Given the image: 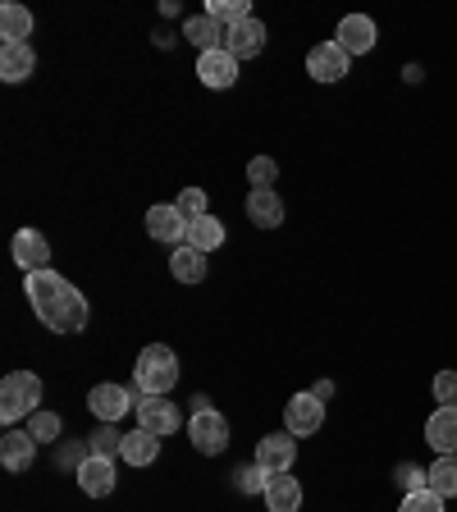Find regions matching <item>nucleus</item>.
Wrapping results in <instances>:
<instances>
[{"label": "nucleus", "mask_w": 457, "mask_h": 512, "mask_svg": "<svg viewBox=\"0 0 457 512\" xmlns=\"http://www.w3.org/2000/svg\"><path fill=\"white\" fill-rule=\"evenodd\" d=\"M284 426L288 435H316L320 426H325V398L320 394H293L284 407Z\"/></svg>", "instance_id": "obj_7"}, {"label": "nucleus", "mask_w": 457, "mask_h": 512, "mask_svg": "<svg viewBox=\"0 0 457 512\" xmlns=\"http://www.w3.org/2000/svg\"><path fill=\"white\" fill-rule=\"evenodd\" d=\"M119 458H124L128 467H151V462L160 458V435H151V430H128Z\"/></svg>", "instance_id": "obj_23"}, {"label": "nucleus", "mask_w": 457, "mask_h": 512, "mask_svg": "<svg viewBox=\"0 0 457 512\" xmlns=\"http://www.w3.org/2000/svg\"><path fill=\"white\" fill-rule=\"evenodd\" d=\"M28 435L37 439V444H55V439H60V416L55 412H32L28 416Z\"/></svg>", "instance_id": "obj_30"}, {"label": "nucleus", "mask_w": 457, "mask_h": 512, "mask_svg": "<svg viewBox=\"0 0 457 512\" xmlns=\"http://www.w3.org/2000/svg\"><path fill=\"white\" fill-rule=\"evenodd\" d=\"M183 37H188L192 46H197V55H206V51H220V46H224V28H220V23H215L206 10L197 14V19H188V23H183Z\"/></svg>", "instance_id": "obj_24"}, {"label": "nucleus", "mask_w": 457, "mask_h": 512, "mask_svg": "<svg viewBox=\"0 0 457 512\" xmlns=\"http://www.w3.org/2000/svg\"><path fill=\"white\" fill-rule=\"evenodd\" d=\"M435 398H439V407H457V371L435 375Z\"/></svg>", "instance_id": "obj_35"}, {"label": "nucleus", "mask_w": 457, "mask_h": 512, "mask_svg": "<svg viewBox=\"0 0 457 512\" xmlns=\"http://www.w3.org/2000/svg\"><path fill=\"white\" fill-rule=\"evenodd\" d=\"M0 37H5V46H19L32 37V10H23L19 0H5L0 5Z\"/></svg>", "instance_id": "obj_22"}, {"label": "nucleus", "mask_w": 457, "mask_h": 512, "mask_svg": "<svg viewBox=\"0 0 457 512\" xmlns=\"http://www.w3.org/2000/svg\"><path fill=\"white\" fill-rule=\"evenodd\" d=\"M188 243L202 247V252L211 256L215 247H224V224L215 220V215H202V220H192V224H188Z\"/></svg>", "instance_id": "obj_26"}, {"label": "nucleus", "mask_w": 457, "mask_h": 512, "mask_svg": "<svg viewBox=\"0 0 457 512\" xmlns=\"http://www.w3.org/2000/svg\"><path fill=\"white\" fill-rule=\"evenodd\" d=\"M78 485H83L87 499H106V494H115V458H87L83 467H78Z\"/></svg>", "instance_id": "obj_15"}, {"label": "nucleus", "mask_w": 457, "mask_h": 512, "mask_svg": "<svg viewBox=\"0 0 457 512\" xmlns=\"http://www.w3.org/2000/svg\"><path fill=\"white\" fill-rule=\"evenodd\" d=\"M183 426L179 407L170 398H138V430H151V435H174Z\"/></svg>", "instance_id": "obj_12"}, {"label": "nucleus", "mask_w": 457, "mask_h": 512, "mask_svg": "<svg viewBox=\"0 0 457 512\" xmlns=\"http://www.w3.org/2000/svg\"><path fill=\"white\" fill-rule=\"evenodd\" d=\"M307 74L316 78V83H339V78L348 74V55H343L334 42L311 46V55H307Z\"/></svg>", "instance_id": "obj_14"}, {"label": "nucleus", "mask_w": 457, "mask_h": 512, "mask_svg": "<svg viewBox=\"0 0 457 512\" xmlns=\"http://www.w3.org/2000/svg\"><path fill=\"white\" fill-rule=\"evenodd\" d=\"M87 453H96V458H119V453H124V435H119L110 421H101V426L87 435Z\"/></svg>", "instance_id": "obj_27"}, {"label": "nucleus", "mask_w": 457, "mask_h": 512, "mask_svg": "<svg viewBox=\"0 0 457 512\" xmlns=\"http://www.w3.org/2000/svg\"><path fill=\"white\" fill-rule=\"evenodd\" d=\"M266 37H270L266 23H261V19L252 14V19L234 23V28H224V51L234 55L238 64H243V60H256V55L266 51Z\"/></svg>", "instance_id": "obj_8"}, {"label": "nucleus", "mask_w": 457, "mask_h": 512, "mask_svg": "<svg viewBox=\"0 0 457 512\" xmlns=\"http://www.w3.org/2000/svg\"><path fill=\"white\" fill-rule=\"evenodd\" d=\"M234 485H238L243 494H266L270 471H266V467H256V462H252V467H238V471H234Z\"/></svg>", "instance_id": "obj_32"}, {"label": "nucleus", "mask_w": 457, "mask_h": 512, "mask_svg": "<svg viewBox=\"0 0 457 512\" xmlns=\"http://www.w3.org/2000/svg\"><path fill=\"white\" fill-rule=\"evenodd\" d=\"M430 490L439 499H457V453H444V458L430 462Z\"/></svg>", "instance_id": "obj_25"}, {"label": "nucleus", "mask_w": 457, "mask_h": 512, "mask_svg": "<svg viewBox=\"0 0 457 512\" xmlns=\"http://www.w3.org/2000/svg\"><path fill=\"white\" fill-rule=\"evenodd\" d=\"M174 206H179V211L188 215V224H192V220H202V215H211V202H206V192H202V188H183V192H179V202H174Z\"/></svg>", "instance_id": "obj_33"}, {"label": "nucleus", "mask_w": 457, "mask_h": 512, "mask_svg": "<svg viewBox=\"0 0 457 512\" xmlns=\"http://www.w3.org/2000/svg\"><path fill=\"white\" fill-rule=\"evenodd\" d=\"M293 462H298V435H266L256 444V467H266L270 476L293 471Z\"/></svg>", "instance_id": "obj_11"}, {"label": "nucleus", "mask_w": 457, "mask_h": 512, "mask_svg": "<svg viewBox=\"0 0 457 512\" xmlns=\"http://www.w3.org/2000/svg\"><path fill=\"white\" fill-rule=\"evenodd\" d=\"M87 458H92V453H83V448H74V444H60V448H55V462H60V467H64V462H69V467L78 471Z\"/></svg>", "instance_id": "obj_36"}, {"label": "nucleus", "mask_w": 457, "mask_h": 512, "mask_svg": "<svg viewBox=\"0 0 457 512\" xmlns=\"http://www.w3.org/2000/svg\"><path fill=\"white\" fill-rule=\"evenodd\" d=\"M247 220H252L256 229H279V224H284V197H279L275 188L247 192Z\"/></svg>", "instance_id": "obj_17"}, {"label": "nucleus", "mask_w": 457, "mask_h": 512, "mask_svg": "<svg viewBox=\"0 0 457 512\" xmlns=\"http://www.w3.org/2000/svg\"><path fill=\"white\" fill-rule=\"evenodd\" d=\"M32 458H37V439L28 430H5L0 435V462H5V471H28Z\"/></svg>", "instance_id": "obj_16"}, {"label": "nucleus", "mask_w": 457, "mask_h": 512, "mask_svg": "<svg viewBox=\"0 0 457 512\" xmlns=\"http://www.w3.org/2000/svg\"><path fill=\"white\" fill-rule=\"evenodd\" d=\"M394 480L403 485V494L430 490V471H426V467H416V462H398V467H394Z\"/></svg>", "instance_id": "obj_31"}, {"label": "nucleus", "mask_w": 457, "mask_h": 512, "mask_svg": "<svg viewBox=\"0 0 457 512\" xmlns=\"http://www.w3.org/2000/svg\"><path fill=\"white\" fill-rule=\"evenodd\" d=\"M188 439H192V448H197V453H206V458H220L224 448H229V421H224V412H215V407L192 412Z\"/></svg>", "instance_id": "obj_4"}, {"label": "nucleus", "mask_w": 457, "mask_h": 512, "mask_svg": "<svg viewBox=\"0 0 457 512\" xmlns=\"http://www.w3.org/2000/svg\"><path fill=\"white\" fill-rule=\"evenodd\" d=\"M10 256L14 266L23 270V275H37V270H51V243H46L42 229H19L10 243Z\"/></svg>", "instance_id": "obj_6"}, {"label": "nucleus", "mask_w": 457, "mask_h": 512, "mask_svg": "<svg viewBox=\"0 0 457 512\" xmlns=\"http://www.w3.org/2000/svg\"><path fill=\"white\" fill-rule=\"evenodd\" d=\"M266 508H270V512H298V508H302V485H298V476H288V471L270 476V485H266Z\"/></svg>", "instance_id": "obj_21"}, {"label": "nucleus", "mask_w": 457, "mask_h": 512, "mask_svg": "<svg viewBox=\"0 0 457 512\" xmlns=\"http://www.w3.org/2000/svg\"><path fill=\"white\" fill-rule=\"evenodd\" d=\"M23 293H28L32 316L42 320L46 330L78 334L87 325V298L64 275H55V270H37V275H28L23 279Z\"/></svg>", "instance_id": "obj_1"}, {"label": "nucleus", "mask_w": 457, "mask_h": 512, "mask_svg": "<svg viewBox=\"0 0 457 512\" xmlns=\"http://www.w3.org/2000/svg\"><path fill=\"white\" fill-rule=\"evenodd\" d=\"M398 512H444V499L435 490H416V494H403V508Z\"/></svg>", "instance_id": "obj_34"}, {"label": "nucleus", "mask_w": 457, "mask_h": 512, "mask_svg": "<svg viewBox=\"0 0 457 512\" xmlns=\"http://www.w3.org/2000/svg\"><path fill=\"white\" fill-rule=\"evenodd\" d=\"M197 78H202L206 87H215V92H224V87H234L238 83V60L229 51H206L197 55Z\"/></svg>", "instance_id": "obj_13"}, {"label": "nucleus", "mask_w": 457, "mask_h": 512, "mask_svg": "<svg viewBox=\"0 0 457 512\" xmlns=\"http://www.w3.org/2000/svg\"><path fill=\"white\" fill-rule=\"evenodd\" d=\"M170 275L179 279V284H202L206 279V252L192 243H179L170 256Z\"/></svg>", "instance_id": "obj_19"}, {"label": "nucleus", "mask_w": 457, "mask_h": 512, "mask_svg": "<svg viewBox=\"0 0 457 512\" xmlns=\"http://www.w3.org/2000/svg\"><path fill=\"white\" fill-rule=\"evenodd\" d=\"M426 444L435 448L439 458H444V453H457V407H439V412H430Z\"/></svg>", "instance_id": "obj_18"}, {"label": "nucleus", "mask_w": 457, "mask_h": 512, "mask_svg": "<svg viewBox=\"0 0 457 512\" xmlns=\"http://www.w3.org/2000/svg\"><path fill=\"white\" fill-rule=\"evenodd\" d=\"M179 384V357H174L170 343H147L138 352V366H133V389L142 398H165Z\"/></svg>", "instance_id": "obj_2"}, {"label": "nucleus", "mask_w": 457, "mask_h": 512, "mask_svg": "<svg viewBox=\"0 0 457 512\" xmlns=\"http://www.w3.org/2000/svg\"><path fill=\"white\" fill-rule=\"evenodd\" d=\"M275 179H279V165L270 156H256L252 165H247V183H252V192L275 188Z\"/></svg>", "instance_id": "obj_29"}, {"label": "nucleus", "mask_w": 457, "mask_h": 512, "mask_svg": "<svg viewBox=\"0 0 457 512\" xmlns=\"http://www.w3.org/2000/svg\"><path fill=\"white\" fill-rule=\"evenodd\" d=\"M42 403V375L37 371H10L5 384H0V421L14 430V421L37 412Z\"/></svg>", "instance_id": "obj_3"}, {"label": "nucleus", "mask_w": 457, "mask_h": 512, "mask_svg": "<svg viewBox=\"0 0 457 512\" xmlns=\"http://www.w3.org/2000/svg\"><path fill=\"white\" fill-rule=\"evenodd\" d=\"M147 234L156 238V243H188V215L179 211V206H151L147 211Z\"/></svg>", "instance_id": "obj_10"}, {"label": "nucleus", "mask_w": 457, "mask_h": 512, "mask_svg": "<svg viewBox=\"0 0 457 512\" xmlns=\"http://www.w3.org/2000/svg\"><path fill=\"white\" fill-rule=\"evenodd\" d=\"M32 69H37V51L28 42L0 46V78L5 83H23V78H32Z\"/></svg>", "instance_id": "obj_20"}, {"label": "nucleus", "mask_w": 457, "mask_h": 512, "mask_svg": "<svg viewBox=\"0 0 457 512\" xmlns=\"http://www.w3.org/2000/svg\"><path fill=\"white\" fill-rule=\"evenodd\" d=\"M87 407H92L96 421H110L115 426L119 416L138 412V389H124V384H92V394H87Z\"/></svg>", "instance_id": "obj_5"}, {"label": "nucleus", "mask_w": 457, "mask_h": 512, "mask_svg": "<svg viewBox=\"0 0 457 512\" xmlns=\"http://www.w3.org/2000/svg\"><path fill=\"white\" fill-rule=\"evenodd\" d=\"M334 46H339L343 55H371L375 51V19H366V14H348V19L334 28Z\"/></svg>", "instance_id": "obj_9"}, {"label": "nucleus", "mask_w": 457, "mask_h": 512, "mask_svg": "<svg viewBox=\"0 0 457 512\" xmlns=\"http://www.w3.org/2000/svg\"><path fill=\"white\" fill-rule=\"evenodd\" d=\"M206 14H211L220 28H234V23L252 19V10H247L243 0H211V5H206Z\"/></svg>", "instance_id": "obj_28"}]
</instances>
